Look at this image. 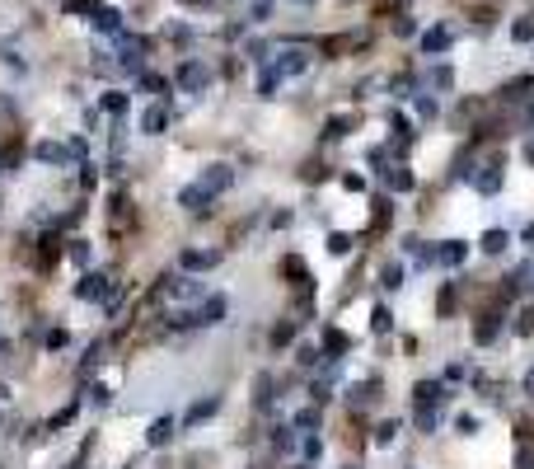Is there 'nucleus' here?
<instances>
[{
  "label": "nucleus",
  "instance_id": "dca6fc26",
  "mask_svg": "<svg viewBox=\"0 0 534 469\" xmlns=\"http://www.w3.org/2000/svg\"><path fill=\"white\" fill-rule=\"evenodd\" d=\"M347 347H352V343H347V334H342V329H323V352H328V361H337V357L347 352Z\"/></svg>",
  "mask_w": 534,
  "mask_h": 469
},
{
  "label": "nucleus",
  "instance_id": "1a4fd4ad",
  "mask_svg": "<svg viewBox=\"0 0 534 469\" xmlns=\"http://www.w3.org/2000/svg\"><path fill=\"white\" fill-rule=\"evenodd\" d=\"M225 310H230V301H225V296H206V301L197 305V324H221Z\"/></svg>",
  "mask_w": 534,
  "mask_h": 469
},
{
  "label": "nucleus",
  "instance_id": "c03bdc74",
  "mask_svg": "<svg viewBox=\"0 0 534 469\" xmlns=\"http://www.w3.org/2000/svg\"><path fill=\"white\" fill-rule=\"evenodd\" d=\"M525 394H530V399H534V371H530V376H525Z\"/></svg>",
  "mask_w": 534,
  "mask_h": 469
},
{
  "label": "nucleus",
  "instance_id": "2f4dec72",
  "mask_svg": "<svg viewBox=\"0 0 534 469\" xmlns=\"http://www.w3.org/2000/svg\"><path fill=\"white\" fill-rule=\"evenodd\" d=\"M290 338H295V324H277V329H272V343H277V347H286Z\"/></svg>",
  "mask_w": 534,
  "mask_h": 469
},
{
  "label": "nucleus",
  "instance_id": "72a5a7b5",
  "mask_svg": "<svg viewBox=\"0 0 534 469\" xmlns=\"http://www.w3.org/2000/svg\"><path fill=\"white\" fill-rule=\"evenodd\" d=\"M394 436H399V423H384V427H379V432H375V441H379V446H389Z\"/></svg>",
  "mask_w": 534,
  "mask_h": 469
},
{
  "label": "nucleus",
  "instance_id": "b1692460",
  "mask_svg": "<svg viewBox=\"0 0 534 469\" xmlns=\"http://www.w3.org/2000/svg\"><path fill=\"white\" fill-rule=\"evenodd\" d=\"M445 47H450V29H431L422 38V52H445Z\"/></svg>",
  "mask_w": 534,
  "mask_h": 469
},
{
  "label": "nucleus",
  "instance_id": "f8f14e48",
  "mask_svg": "<svg viewBox=\"0 0 534 469\" xmlns=\"http://www.w3.org/2000/svg\"><path fill=\"white\" fill-rule=\"evenodd\" d=\"M445 418V403H417V432H436Z\"/></svg>",
  "mask_w": 534,
  "mask_h": 469
},
{
  "label": "nucleus",
  "instance_id": "bb28decb",
  "mask_svg": "<svg viewBox=\"0 0 534 469\" xmlns=\"http://www.w3.org/2000/svg\"><path fill=\"white\" fill-rule=\"evenodd\" d=\"M370 329H375V334H389V329H394V314L384 310V305H375V314H370Z\"/></svg>",
  "mask_w": 534,
  "mask_h": 469
},
{
  "label": "nucleus",
  "instance_id": "7ed1b4c3",
  "mask_svg": "<svg viewBox=\"0 0 534 469\" xmlns=\"http://www.w3.org/2000/svg\"><path fill=\"white\" fill-rule=\"evenodd\" d=\"M33 155L43 160V165H75V160L85 155V141H66V145L61 141H43Z\"/></svg>",
  "mask_w": 534,
  "mask_h": 469
},
{
  "label": "nucleus",
  "instance_id": "423d86ee",
  "mask_svg": "<svg viewBox=\"0 0 534 469\" xmlns=\"http://www.w3.org/2000/svg\"><path fill=\"white\" fill-rule=\"evenodd\" d=\"M221 263V249H183L178 254V268L183 272H211Z\"/></svg>",
  "mask_w": 534,
  "mask_h": 469
},
{
  "label": "nucleus",
  "instance_id": "f257e3e1",
  "mask_svg": "<svg viewBox=\"0 0 534 469\" xmlns=\"http://www.w3.org/2000/svg\"><path fill=\"white\" fill-rule=\"evenodd\" d=\"M234 183V174H230V165H206L197 174V183H188V188L178 192V207H188V212H206L216 197H221L225 188Z\"/></svg>",
  "mask_w": 534,
  "mask_h": 469
},
{
  "label": "nucleus",
  "instance_id": "412c9836",
  "mask_svg": "<svg viewBox=\"0 0 534 469\" xmlns=\"http://www.w3.org/2000/svg\"><path fill=\"white\" fill-rule=\"evenodd\" d=\"M379 399V380H366V385H352V403L356 408H366V403Z\"/></svg>",
  "mask_w": 534,
  "mask_h": 469
},
{
  "label": "nucleus",
  "instance_id": "f3484780",
  "mask_svg": "<svg viewBox=\"0 0 534 469\" xmlns=\"http://www.w3.org/2000/svg\"><path fill=\"white\" fill-rule=\"evenodd\" d=\"M164 127H169V113H164V108H145V113H141V132H145V136H159Z\"/></svg>",
  "mask_w": 534,
  "mask_h": 469
},
{
  "label": "nucleus",
  "instance_id": "4be33fe9",
  "mask_svg": "<svg viewBox=\"0 0 534 469\" xmlns=\"http://www.w3.org/2000/svg\"><path fill=\"white\" fill-rule=\"evenodd\" d=\"M281 272H290V277H295V287H300V291H310V272H305V263H300L295 254H290V258H281Z\"/></svg>",
  "mask_w": 534,
  "mask_h": 469
},
{
  "label": "nucleus",
  "instance_id": "7c9ffc66",
  "mask_svg": "<svg viewBox=\"0 0 534 469\" xmlns=\"http://www.w3.org/2000/svg\"><path fill=\"white\" fill-rule=\"evenodd\" d=\"M319 455H323V441L319 436H305V465H314Z\"/></svg>",
  "mask_w": 534,
  "mask_h": 469
},
{
  "label": "nucleus",
  "instance_id": "cd10ccee",
  "mask_svg": "<svg viewBox=\"0 0 534 469\" xmlns=\"http://www.w3.org/2000/svg\"><path fill=\"white\" fill-rule=\"evenodd\" d=\"M319 423H323L319 408H300V413H295V427H300V432H310V427H319Z\"/></svg>",
  "mask_w": 534,
  "mask_h": 469
},
{
  "label": "nucleus",
  "instance_id": "9d476101",
  "mask_svg": "<svg viewBox=\"0 0 534 469\" xmlns=\"http://www.w3.org/2000/svg\"><path fill=\"white\" fill-rule=\"evenodd\" d=\"M216 408H221V394H206V399H197V403L188 408V418H183V427H201L206 418L216 413Z\"/></svg>",
  "mask_w": 534,
  "mask_h": 469
},
{
  "label": "nucleus",
  "instance_id": "de8ad7c7",
  "mask_svg": "<svg viewBox=\"0 0 534 469\" xmlns=\"http://www.w3.org/2000/svg\"><path fill=\"white\" fill-rule=\"evenodd\" d=\"M5 352H10V343H5V338H0V357H5Z\"/></svg>",
  "mask_w": 534,
  "mask_h": 469
},
{
  "label": "nucleus",
  "instance_id": "a211bd4d",
  "mask_svg": "<svg viewBox=\"0 0 534 469\" xmlns=\"http://www.w3.org/2000/svg\"><path fill=\"white\" fill-rule=\"evenodd\" d=\"M501 334V314H483L478 324H473V343H492Z\"/></svg>",
  "mask_w": 534,
  "mask_h": 469
},
{
  "label": "nucleus",
  "instance_id": "c756f323",
  "mask_svg": "<svg viewBox=\"0 0 534 469\" xmlns=\"http://www.w3.org/2000/svg\"><path fill=\"white\" fill-rule=\"evenodd\" d=\"M89 403H94V408H108V403H112V390H108V385H94V390H89Z\"/></svg>",
  "mask_w": 534,
  "mask_h": 469
},
{
  "label": "nucleus",
  "instance_id": "37998d69",
  "mask_svg": "<svg viewBox=\"0 0 534 469\" xmlns=\"http://www.w3.org/2000/svg\"><path fill=\"white\" fill-rule=\"evenodd\" d=\"M520 239H525V244H534V225H525V230H520Z\"/></svg>",
  "mask_w": 534,
  "mask_h": 469
},
{
  "label": "nucleus",
  "instance_id": "2eb2a0df",
  "mask_svg": "<svg viewBox=\"0 0 534 469\" xmlns=\"http://www.w3.org/2000/svg\"><path fill=\"white\" fill-rule=\"evenodd\" d=\"M511 244V234L501 230V225H492V230H483V239H478V249L483 254H501V249Z\"/></svg>",
  "mask_w": 534,
  "mask_h": 469
},
{
  "label": "nucleus",
  "instance_id": "0eeeda50",
  "mask_svg": "<svg viewBox=\"0 0 534 469\" xmlns=\"http://www.w3.org/2000/svg\"><path fill=\"white\" fill-rule=\"evenodd\" d=\"M305 66H310V52H305V47H286V52H277V61H272V71H277L281 80H286V76H300Z\"/></svg>",
  "mask_w": 534,
  "mask_h": 469
},
{
  "label": "nucleus",
  "instance_id": "aec40b11",
  "mask_svg": "<svg viewBox=\"0 0 534 469\" xmlns=\"http://www.w3.org/2000/svg\"><path fill=\"white\" fill-rule=\"evenodd\" d=\"M473 188H478V192H488V197H492V192L501 188V165H488V169L478 174V179H473Z\"/></svg>",
  "mask_w": 534,
  "mask_h": 469
},
{
  "label": "nucleus",
  "instance_id": "f704fd0d",
  "mask_svg": "<svg viewBox=\"0 0 534 469\" xmlns=\"http://www.w3.org/2000/svg\"><path fill=\"white\" fill-rule=\"evenodd\" d=\"M70 258H75V263H89V244L85 239H70Z\"/></svg>",
  "mask_w": 534,
  "mask_h": 469
},
{
  "label": "nucleus",
  "instance_id": "f03ea898",
  "mask_svg": "<svg viewBox=\"0 0 534 469\" xmlns=\"http://www.w3.org/2000/svg\"><path fill=\"white\" fill-rule=\"evenodd\" d=\"M75 296H80V301H103V305H117V287H112V277H108V272H85V277H80V287H75Z\"/></svg>",
  "mask_w": 534,
  "mask_h": 469
},
{
  "label": "nucleus",
  "instance_id": "5701e85b",
  "mask_svg": "<svg viewBox=\"0 0 534 469\" xmlns=\"http://www.w3.org/2000/svg\"><path fill=\"white\" fill-rule=\"evenodd\" d=\"M94 29H99V34H117V29H122V14L117 10H94Z\"/></svg>",
  "mask_w": 534,
  "mask_h": 469
},
{
  "label": "nucleus",
  "instance_id": "9b49d317",
  "mask_svg": "<svg viewBox=\"0 0 534 469\" xmlns=\"http://www.w3.org/2000/svg\"><path fill=\"white\" fill-rule=\"evenodd\" d=\"M174 432H178L174 418H155V423H150V432H145V441L159 450V446H169V441H174Z\"/></svg>",
  "mask_w": 534,
  "mask_h": 469
},
{
  "label": "nucleus",
  "instance_id": "20e7f679",
  "mask_svg": "<svg viewBox=\"0 0 534 469\" xmlns=\"http://www.w3.org/2000/svg\"><path fill=\"white\" fill-rule=\"evenodd\" d=\"M174 80H178V90H188V94H201V90H206V85H211V66H206V61H183Z\"/></svg>",
  "mask_w": 534,
  "mask_h": 469
},
{
  "label": "nucleus",
  "instance_id": "393cba45",
  "mask_svg": "<svg viewBox=\"0 0 534 469\" xmlns=\"http://www.w3.org/2000/svg\"><path fill=\"white\" fill-rule=\"evenodd\" d=\"M379 287H384V291H399L403 287V268H399V263H389V268L379 272Z\"/></svg>",
  "mask_w": 534,
  "mask_h": 469
},
{
  "label": "nucleus",
  "instance_id": "c9c22d12",
  "mask_svg": "<svg viewBox=\"0 0 534 469\" xmlns=\"http://www.w3.org/2000/svg\"><path fill=\"white\" fill-rule=\"evenodd\" d=\"M342 188H347V192H366V179H361V174H347Z\"/></svg>",
  "mask_w": 534,
  "mask_h": 469
},
{
  "label": "nucleus",
  "instance_id": "c85d7f7f",
  "mask_svg": "<svg viewBox=\"0 0 534 469\" xmlns=\"http://www.w3.org/2000/svg\"><path fill=\"white\" fill-rule=\"evenodd\" d=\"M66 343H70V334H66V329H47V352H61Z\"/></svg>",
  "mask_w": 534,
  "mask_h": 469
},
{
  "label": "nucleus",
  "instance_id": "ddd939ff",
  "mask_svg": "<svg viewBox=\"0 0 534 469\" xmlns=\"http://www.w3.org/2000/svg\"><path fill=\"white\" fill-rule=\"evenodd\" d=\"M412 394H417V403H445V399H450L441 380H417V390H412Z\"/></svg>",
  "mask_w": 534,
  "mask_h": 469
},
{
  "label": "nucleus",
  "instance_id": "39448f33",
  "mask_svg": "<svg viewBox=\"0 0 534 469\" xmlns=\"http://www.w3.org/2000/svg\"><path fill=\"white\" fill-rule=\"evenodd\" d=\"M159 296H164V301H188V296H201V282L188 277V272H178V277L159 282Z\"/></svg>",
  "mask_w": 534,
  "mask_h": 469
},
{
  "label": "nucleus",
  "instance_id": "4c0bfd02",
  "mask_svg": "<svg viewBox=\"0 0 534 469\" xmlns=\"http://www.w3.org/2000/svg\"><path fill=\"white\" fill-rule=\"evenodd\" d=\"M347 127H352V118H333V123H328V136H347Z\"/></svg>",
  "mask_w": 534,
  "mask_h": 469
},
{
  "label": "nucleus",
  "instance_id": "ea45409f",
  "mask_svg": "<svg viewBox=\"0 0 534 469\" xmlns=\"http://www.w3.org/2000/svg\"><path fill=\"white\" fill-rule=\"evenodd\" d=\"M300 366H319V352H314V347H300Z\"/></svg>",
  "mask_w": 534,
  "mask_h": 469
},
{
  "label": "nucleus",
  "instance_id": "a878e982",
  "mask_svg": "<svg viewBox=\"0 0 534 469\" xmlns=\"http://www.w3.org/2000/svg\"><path fill=\"white\" fill-rule=\"evenodd\" d=\"M328 254H337V258H342V254H352V234L333 230V234H328Z\"/></svg>",
  "mask_w": 534,
  "mask_h": 469
},
{
  "label": "nucleus",
  "instance_id": "09e8293b",
  "mask_svg": "<svg viewBox=\"0 0 534 469\" xmlns=\"http://www.w3.org/2000/svg\"><path fill=\"white\" fill-rule=\"evenodd\" d=\"M295 469H310V465H295Z\"/></svg>",
  "mask_w": 534,
  "mask_h": 469
},
{
  "label": "nucleus",
  "instance_id": "49530a36",
  "mask_svg": "<svg viewBox=\"0 0 534 469\" xmlns=\"http://www.w3.org/2000/svg\"><path fill=\"white\" fill-rule=\"evenodd\" d=\"M5 399H10V385H0V403H5Z\"/></svg>",
  "mask_w": 534,
  "mask_h": 469
},
{
  "label": "nucleus",
  "instance_id": "a19ab883",
  "mask_svg": "<svg viewBox=\"0 0 534 469\" xmlns=\"http://www.w3.org/2000/svg\"><path fill=\"white\" fill-rule=\"evenodd\" d=\"M515 465H520V469H534V450H530V446H525V450H520V455H515Z\"/></svg>",
  "mask_w": 534,
  "mask_h": 469
},
{
  "label": "nucleus",
  "instance_id": "58836bf2",
  "mask_svg": "<svg viewBox=\"0 0 534 469\" xmlns=\"http://www.w3.org/2000/svg\"><path fill=\"white\" fill-rule=\"evenodd\" d=\"M103 108H108V113H122L127 99H122V94H108V99H103Z\"/></svg>",
  "mask_w": 534,
  "mask_h": 469
},
{
  "label": "nucleus",
  "instance_id": "473e14b6",
  "mask_svg": "<svg viewBox=\"0 0 534 469\" xmlns=\"http://www.w3.org/2000/svg\"><path fill=\"white\" fill-rule=\"evenodd\" d=\"M455 427H459L464 436H473V432H478V418H473V413H459V418H455Z\"/></svg>",
  "mask_w": 534,
  "mask_h": 469
},
{
  "label": "nucleus",
  "instance_id": "79ce46f5",
  "mask_svg": "<svg viewBox=\"0 0 534 469\" xmlns=\"http://www.w3.org/2000/svg\"><path fill=\"white\" fill-rule=\"evenodd\" d=\"M520 334H534V310H525V314H520Z\"/></svg>",
  "mask_w": 534,
  "mask_h": 469
},
{
  "label": "nucleus",
  "instance_id": "4468645a",
  "mask_svg": "<svg viewBox=\"0 0 534 469\" xmlns=\"http://www.w3.org/2000/svg\"><path fill=\"white\" fill-rule=\"evenodd\" d=\"M141 66H145V43L141 38H136V43L127 38L122 43V71H141Z\"/></svg>",
  "mask_w": 534,
  "mask_h": 469
},
{
  "label": "nucleus",
  "instance_id": "6ab92c4d",
  "mask_svg": "<svg viewBox=\"0 0 534 469\" xmlns=\"http://www.w3.org/2000/svg\"><path fill=\"white\" fill-rule=\"evenodd\" d=\"M384 183H389L394 192H412V174H408L403 165H389V169H384Z\"/></svg>",
  "mask_w": 534,
  "mask_h": 469
},
{
  "label": "nucleus",
  "instance_id": "8fccbe9b",
  "mask_svg": "<svg viewBox=\"0 0 534 469\" xmlns=\"http://www.w3.org/2000/svg\"><path fill=\"white\" fill-rule=\"evenodd\" d=\"M347 469H352V465H347Z\"/></svg>",
  "mask_w": 534,
  "mask_h": 469
},
{
  "label": "nucleus",
  "instance_id": "e433bc0d",
  "mask_svg": "<svg viewBox=\"0 0 534 469\" xmlns=\"http://www.w3.org/2000/svg\"><path fill=\"white\" fill-rule=\"evenodd\" d=\"M511 38H520V43H530V38H534V24H530V19H525V24H515V29H511Z\"/></svg>",
  "mask_w": 534,
  "mask_h": 469
},
{
  "label": "nucleus",
  "instance_id": "a18cd8bd",
  "mask_svg": "<svg viewBox=\"0 0 534 469\" xmlns=\"http://www.w3.org/2000/svg\"><path fill=\"white\" fill-rule=\"evenodd\" d=\"M525 160H530V165H534V141H530V145H525Z\"/></svg>",
  "mask_w": 534,
  "mask_h": 469
},
{
  "label": "nucleus",
  "instance_id": "6e6552de",
  "mask_svg": "<svg viewBox=\"0 0 534 469\" xmlns=\"http://www.w3.org/2000/svg\"><path fill=\"white\" fill-rule=\"evenodd\" d=\"M464 258H468V244H464V239H445V244L436 249V263H441V268H459Z\"/></svg>",
  "mask_w": 534,
  "mask_h": 469
}]
</instances>
